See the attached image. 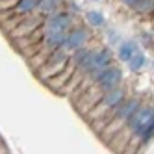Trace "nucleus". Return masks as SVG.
Returning <instances> with one entry per match:
<instances>
[{"mask_svg": "<svg viewBox=\"0 0 154 154\" xmlns=\"http://www.w3.org/2000/svg\"><path fill=\"white\" fill-rule=\"evenodd\" d=\"M91 56H93V52L89 50V48H76V52H74V56H72V65L74 67H80V65H84L87 60H91Z\"/></svg>", "mask_w": 154, "mask_h": 154, "instance_id": "11", "label": "nucleus"}, {"mask_svg": "<svg viewBox=\"0 0 154 154\" xmlns=\"http://www.w3.org/2000/svg\"><path fill=\"white\" fill-rule=\"evenodd\" d=\"M112 52H109L108 48H100V50H97L93 52V65H95V69H106L109 63H112Z\"/></svg>", "mask_w": 154, "mask_h": 154, "instance_id": "7", "label": "nucleus"}, {"mask_svg": "<svg viewBox=\"0 0 154 154\" xmlns=\"http://www.w3.org/2000/svg\"><path fill=\"white\" fill-rule=\"evenodd\" d=\"M41 24H43V20H41L39 17H32V19L24 17V19L11 30V37H17V39H19V37L32 35L37 28H41Z\"/></svg>", "mask_w": 154, "mask_h": 154, "instance_id": "2", "label": "nucleus"}, {"mask_svg": "<svg viewBox=\"0 0 154 154\" xmlns=\"http://www.w3.org/2000/svg\"><path fill=\"white\" fill-rule=\"evenodd\" d=\"M85 43H87V32L78 28V30H72L69 32V34H65V48H69V50H76V48H82L85 47Z\"/></svg>", "mask_w": 154, "mask_h": 154, "instance_id": "4", "label": "nucleus"}, {"mask_svg": "<svg viewBox=\"0 0 154 154\" xmlns=\"http://www.w3.org/2000/svg\"><path fill=\"white\" fill-rule=\"evenodd\" d=\"M71 28V15L67 11L52 13L48 23L45 24V32H67Z\"/></svg>", "mask_w": 154, "mask_h": 154, "instance_id": "3", "label": "nucleus"}, {"mask_svg": "<svg viewBox=\"0 0 154 154\" xmlns=\"http://www.w3.org/2000/svg\"><path fill=\"white\" fill-rule=\"evenodd\" d=\"M121 80H123V72H121V69L109 67L108 65L106 69H102V72H100V76H98V80H97L95 85L100 91H108V89H112V87L119 85Z\"/></svg>", "mask_w": 154, "mask_h": 154, "instance_id": "1", "label": "nucleus"}, {"mask_svg": "<svg viewBox=\"0 0 154 154\" xmlns=\"http://www.w3.org/2000/svg\"><path fill=\"white\" fill-rule=\"evenodd\" d=\"M72 72H74V65L72 63H67L63 71H60L58 74H54L52 78H48V85L52 87V89H56V91H61V87L71 80Z\"/></svg>", "mask_w": 154, "mask_h": 154, "instance_id": "6", "label": "nucleus"}, {"mask_svg": "<svg viewBox=\"0 0 154 154\" xmlns=\"http://www.w3.org/2000/svg\"><path fill=\"white\" fill-rule=\"evenodd\" d=\"M128 65H130V69L134 71V72H137V71H141L143 67L147 65V58H145V54H141V52H134L130 56V60H128Z\"/></svg>", "mask_w": 154, "mask_h": 154, "instance_id": "9", "label": "nucleus"}, {"mask_svg": "<svg viewBox=\"0 0 154 154\" xmlns=\"http://www.w3.org/2000/svg\"><path fill=\"white\" fill-rule=\"evenodd\" d=\"M39 6V0H17L15 4V11L17 13H32L34 9H37Z\"/></svg>", "mask_w": 154, "mask_h": 154, "instance_id": "10", "label": "nucleus"}, {"mask_svg": "<svg viewBox=\"0 0 154 154\" xmlns=\"http://www.w3.org/2000/svg\"><path fill=\"white\" fill-rule=\"evenodd\" d=\"M109 43H112V45H117V43H121V39L117 37L115 32H112V34H109Z\"/></svg>", "mask_w": 154, "mask_h": 154, "instance_id": "16", "label": "nucleus"}, {"mask_svg": "<svg viewBox=\"0 0 154 154\" xmlns=\"http://www.w3.org/2000/svg\"><path fill=\"white\" fill-rule=\"evenodd\" d=\"M17 0H0V11H4V9H11L15 8Z\"/></svg>", "mask_w": 154, "mask_h": 154, "instance_id": "15", "label": "nucleus"}, {"mask_svg": "<svg viewBox=\"0 0 154 154\" xmlns=\"http://www.w3.org/2000/svg\"><path fill=\"white\" fill-rule=\"evenodd\" d=\"M58 6H60L58 0H39V6H37V8H41V11H43V13L52 15V13L58 9Z\"/></svg>", "mask_w": 154, "mask_h": 154, "instance_id": "12", "label": "nucleus"}, {"mask_svg": "<svg viewBox=\"0 0 154 154\" xmlns=\"http://www.w3.org/2000/svg\"><path fill=\"white\" fill-rule=\"evenodd\" d=\"M102 95H104V91H100L97 85L93 87V89L89 87V91H85L84 98L78 102V109H80V113H82V115H85V113L89 112V109H91V108L98 102V98H100Z\"/></svg>", "mask_w": 154, "mask_h": 154, "instance_id": "5", "label": "nucleus"}, {"mask_svg": "<svg viewBox=\"0 0 154 154\" xmlns=\"http://www.w3.org/2000/svg\"><path fill=\"white\" fill-rule=\"evenodd\" d=\"M121 2L126 4V6H132V4H134V0H121Z\"/></svg>", "mask_w": 154, "mask_h": 154, "instance_id": "17", "label": "nucleus"}, {"mask_svg": "<svg viewBox=\"0 0 154 154\" xmlns=\"http://www.w3.org/2000/svg\"><path fill=\"white\" fill-rule=\"evenodd\" d=\"M137 50V45L134 41H126V43H119V58L121 61H128L130 56Z\"/></svg>", "mask_w": 154, "mask_h": 154, "instance_id": "8", "label": "nucleus"}, {"mask_svg": "<svg viewBox=\"0 0 154 154\" xmlns=\"http://www.w3.org/2000/svg\"><path fill=\"white\" fill-rule=\"evenodd\" d=\"M87 23L91 26H102L104 24V17L100 11H89L87 13Z\"/></svg>", "mask_w": 154, "mask_h": 154, "instance_id": "13", "label": "nucleus"}, {"mask_svg": "<svg viewBox=\"0 0 154 154\" xmlns=\"http://www.w3.org/2000/svg\"><path fill=\"white\" fill-rule=\"evenodd\" d=\"M134 9H137L139 13H147L152 9V0H134Z\"/></svg>", "mask_w": 154, "mask_h": 154, "instance_id": "14", "label": "nucleus"}]
</instances>
